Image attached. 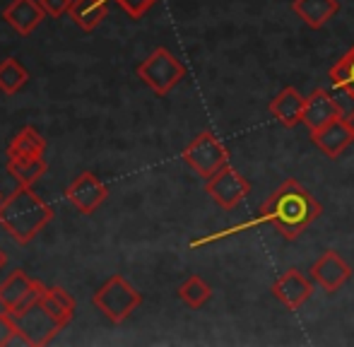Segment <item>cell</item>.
I'll use <instances>...</instances> for the list:
<instances>
[{"label": "cell", "mask_w": 354, "mask_h": 347, "mask_svg": "<svg viewBox=\"0 0 354 347\" xmlns=\"http://www.w3.org/2000/svg\"><path fill=\"white\" fill-rule=\"evenodd\" d=\"M311 142L326 157H330V160H337V157H340L342 152H345L347 147L352 145L354 138H352L350 128L345 126V118H335V121L328 123V126L313 131L311 133Z\"/></svg>", "instance_id": "14"}, {"label": "cell", "mask_w": 354, "mask_h": 347, "mask_svg": "<svg viewBox=\"0 0 354 347\" xmlns=\"http://www.w3.org/2000/svg\"><path fill=\"white\" fill-rule=\"evenodd\" d=\"M46 150V140L41 138V133L34 131L32 126H24L17 135L12 138L8 147V157H22V155H44Z\"/></svg>", "instance_id": "21"}, {"label": "cell", "mask_w": 354, "mask_h": 347, "mask_svg": "<svg viewBox=\"0 0 354 347\" xmlns=\"http://www.w3.org/2000/svg\"><path fill=\"white\" fill-rule=\"evenodd\" d=\"M212 297V287L203 280L201 275H191L181 282L178 287V299L188 306V309H203V306L210 301Z\"/></svg>", "instance_id": "20"}, {"label": "cell", "mask_w": 354, "mask_h": 347, "mask_svg": "<svg viewBox=\"0 0 354 347\" xmlns=\"http://www.w3.org/2000/svg\"><path fill=\"white\" fill-rule=\"evenodd\" d=\"M345 118V126L350 128V133H352V138H354V111H350L347 116H342Z\"/></svg>", "instance_id": "27"}, {"label": "cell", "mask_w": 354, "mask_h": 347, "mask_svg": "<svg viewBox=\"0 0 354 347\" xmlns=\"http://www.w3.org/2000/svg\"><path fill=\"white\" fill-rule=\"evenodd\" d=\"M15 326H12V321H10V316H8V311H0V347H3L5 343V338L10 335V330H12Z\"/></svg>", "instance_id": "26"}, {"label": "cell", "mask_w": 354, "mask_h": 347, "mask_svg": "<svg viewBox=\"0 0 354 347\" xmlns=\"http://www.w3.org/2000/svg\"><path fill=\"white\" fill-rule=\"evenodd\" d=\"M304 109H306V97L294 87H282L268 104L270 116L284 128H297L304 121Z\"/></svg>", "instance_id": "13"}, {"label": "cell", "mask_w": 354, "mask_h": 347, "mask_svg": "<svg viewBox=\"0 0 354 347\" xmlns=\"http://www.w3.org/2000/svg\"><path fill=\"white\" fill-rule=\"evenodd\" d=\"M51 220L53 210L32 191V186L15 188L0 203V227L17 244H29Z\"/></svg>", "instance_id": "2"}, {"label": "cell", "mask_w": 354, "mask_h": 347, "mask_svg": "<svg viewBox=\"0 0 354 347\" xmlns=\"http://www.w3.org/2000/svg\"><path fill=\"white\" fill-rule=\"evenodd\" d=\"M289 8L306 27L323 29L340 12V0H292Z\"/></svg>", "instance_id": "16"}, {"label": "cell", "mask_w": 354, "mask_h": 347, "mask_svg": "<svg viewBox=\"0 0 354 347\" xmlns=\"http://www.w3.org/2000/svg\"><path fill=\"white\" fill-rule=\"evenodd\" d=\"M181 157H183V162H186L198 176L205 178V181L210 176H214L222 167L229 165V150L212 131L198 133L186 145Z\"/></svg>", "instance_id": "5"}, {"label": "cell", "mask_w": 354, "mask_h": 347, "mask_svg": "<svg viewBox=\"0 0 354 347\" xmlns=\"http://www.w3.org/2000/svg\"><path fill=\"white\" fill-rule=\"evenodd\" d=\"M328 77H330L333 85L337 89H342L354 102V46L328 71Z\"/></svg>", "instance_id": "22"}, {"label": "cell", "mask_w": 354, "mask_h": 347, "mask_svg": "<svg viewBox=\"0 0 354 347\" xmlns=\"http://www.w3.org/2000/svg\"><path fill=\"white\" fill-rule=\"evenodd\" d=\"M8 316H10V321H12L15 328L29 340L32 347L48 345L53 340V335H56L58 330H63V326L44 309V304L39 299L22 311H8Z\"/></svg>", "instance_id": "6"}, {"label": "cell", "mask_w": 354, "mask_h": 347, "mask_svg": "<svg viewBox=\"0 0 354 347\" xmlns=\"http://www.w3.org/2000/svg\"><path fill=\"white\" fill-rule=\"evenodd\" d=\"M5 263H8V256H5V251L0 249V270L5 268Z\"/></svg>", "instance_id": "28"}, {"label": "cell", "mask_w": 354, "mask_h": 347, "mask_svg": "<svg viewBox=\"0 0 354 347\" xmlns=\"http://www.w3.org/2000/svg\"><path fill=\"white\" fill-rule=\"evenodd\" d=\"M0 203H3V193H0Z\"/></svg>", "instance_id": "29"}, {"label": "cell", "mask_w": 354, "mask_h": 347, "mask_svg": "<svg viewBox=\"0 0 354 347\" xmlns=\"http://www.w3.org/2000/svg\"><path fill=\"white\" fill-rule=\"evenodd\" d=\"M48 165L44 155H22V157H10L8 160V174L17 178L19 186H32L34 181L46 174Z\"/></svg>", "instance_id": "18"}, {"label": "cell", "mask_w": 354, "mask_h": 347, "mask_svg": "<svg viewBox=\"0 0 354 347\" xmlns=\"http://www.w3.org/2000/svg\"><path fill=\"white\" fill-rule=\"evenodd\" d=\"M335 118H342V109L340 104L333 99L330 92L326 89H313L306 97V109H304V126L308 128V133L318 131V128L328 126Z\"/></svg>", "instance_id": "12"}, {"label": "cell", "mask_w": 354, "mask_h": 347, "mask_svg": "<svg viewBox=\"0 0 354 347\" xmlns=\"http://www.w3.org/2000/svg\"><path fill=\"white\" fill-rule=\"evenodd\" d=\"M109 0H73L71 17L84 32H94L99 24L106 19L109 12Z\"/></svg>", "instance_id": "19"}, {"label": "cell", "mask_w": 354, "mask_h": 347, "mask_svg": "<svg viewBox=\"0 0 354 347\" xmlns=\"http://www.w3.org/2000/svg\"><path fill=\"white\" fill-rule=\"evenodd\" d=\"M205 193L217 203L222 210L232 212L241 205L251 193V183L246 176H241L234 167H222L214 176L205 181Z\"/></svg>", "instance_id": "7"}, {"label": "cell", "mask_w": 354, "mask_h": 347, "mask_svg": "<svg viewBox=\"0 0 354 347\" xmlns=\"http://www.w3.org/2000/svg\"><path fill=\"white\" fill-rule=\"evenodd\" d=\"M352 277V265L337 254L335 249H328L321 254V259L311 265V280L321 285L326 292H337Z\"/></svg>", "instance_id": "10"}, {"label": "cell", "mask_w": 354, "mask_h": 347, "mask_svg": "<svg viewBox=\"0 0 354 347\" xmlns=\"http://www.w3.org/2000/svg\"><path fill=\"white\" fill-rule=\"evenodd\" d=\"M27 77H29L27 68L19 61H15V58H5V61L0 63V89H3L5 94L19 92V89L27 85Z\"/></svg>", "instance_id": "23"}, {"label": "cell", "mask_w": 354, "mask_h": 347, "mask_svg": "<svg viewBox=\"0 0 354 347\" xmlns=\"http://www.w3.org/2000/svg\"><path fill=\"white\" fill-rule=\"evenodd\" d=\"M272 297L289 311H299L313 294V280L304 275L299 268L284 270L270 287Z\"/></svg>", "instance_id": "9"}, {"label": "cell", "mask_w": 354, "mask_h": 347, "mask_svg": "<svg viewBox=\"0 0 354 347\" xmlns=\"http://www.w3.org/2000/svg\"><path fill=\"white\" fill-rule=\"evenodd\" d=\"M39 301L44 304V309L66 328L75 316V299L71 292H66L63 287H44Z\"/></svg>", "instance_id": "17"}, {"label": "cell", "mask_w": 354, "mask_h": 347, "mask_svg": "<svg viewBox=\"0 0 354 347\" xmlns=\"http://www.w3.org/2000/svg\"><path fill=\"white\" fill-rule=\"evenodd\" d=\"M92 301L111 323H123L142 304V294L123 275H111L94 292Z\"/></svg>", "instance_id": "3"}, {"label": "cell", "mask_w": 354, "mask_h": 347, "mask_svg": "<svg viewBox=\"0 0 354 347\" xmlns=\"http://www.w3.org/2000/svg\"><path fill=\"white\" fill-rule=\"evenodd\" d=\"M138 77L159 97H167L186 77V66L169 48L159 46L138 66Z\"/></svg>", "instance_id": "4"}, {"label": "cell", "mask_w": 354, "mask_h": 347, "mask_svg": "<svg viewBox=\"0 0 354 347\" xmlns=\"http://www.w3.org/2000/svg\"><path fill=\"white\" fill-rule=\"evenodd\" d=\"M44 15H46V10L41 8L39 0H12L5 8L3 17L15 32L27 37V34H32L44 22Z\"/></svg>", "instance_id": "15"}, {"label": "cell", "mask_w": 354, "mask_h": 347, "mask_svg": "<svg viewBox=\"0 0 354 347\" xmlns=\"http://www.w3.org/2000/svg\"><path fill=\"white\" fill-rule=\"evenodd\" d=\"M116 3L121 5V8L126 10L133 19H140L142 15L147 12L154 3H157V0H116Z\"/></svg>", "instance_id": "24"}, {"label": "cell", "mask_w": 354, "mask_h": 347, "mask_svg": "<svg viewBox=\"0 0 354 347\" xmlns=\"http://www.w3.org/2000/svg\"><path fill=\"white\" fill-rule=\"evenodd\" d=\"M44 285L27 275L24 270H15L0 282V306L5 311H22L41 297Z\"/></svg>", "instance_id": "8"}, {"label": "cell", "mask_w": 354, "mask_h": 347, "mask_svg": "<svg viewBox=\"0 0 354 347\" xmlns=\"http://www.w3.org/2000/svg\"><path fill=\"white\" fill-rule=\"evenodd\" d=\"M41 3V8L46 10V15H51V17H61V15L71 12L73 8V0H39Z\"/></svg>", "instance_id": "25"}, {"label": "cell", "mask_w": 354, "mask_h": 347, "mask_svg": "<svg viewBox=\"0 0 354 347\" xmlns=\"http://www.w3.org/2000/svg\"><path fill=\"white\" fill-rule=\"evenodd\" d=\"M323 215V205L318 198L297 178L282 181L258 210V217L243 229L253 225H270L282 234L284 241H297L318 217Z\"/></svg>", "instance_id": "1"}, {"label": "cell", "mask_w": 354, "mask_h": 347, "mask_svg": "<svg viewBox=\"0 0 354 347\" xmlns=\"http://www.w3.org/2000/svg\"><path fill=\"white\" fill-rule=\"evenodd\" d=\"M66 196H68V200L73 203V207H77L82 215H92V212L97 210V207L102 205L104 200H106L109 188L104 186L102 181H99L97 174L82 171L71 183V186H68Z\"/></svg>", "instance_id": "11"}]
</instances>
